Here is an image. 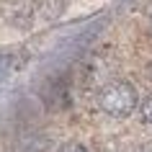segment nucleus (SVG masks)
<instances>
[{"mask_svg":"<svg viewBox=\"0 0 152 152\" xmlns=\"http://www.w3.org/2000/svg\"><path fill=\"white\" fill-rule=\"evenodd\" d=\"M98 103H101V108H103L106 113L121 119V116H129V113L137 108V90L132 88L126 80H113V83H108V85L101 90Z\"/></svg>","mask_w":152,"mask_h":152,"instance_id":"f257e3e1","label":"nucleus"},{"mask_svg":"<svg viewBox=\"0 0 152 152\" xmlns=\"http://www.w3.org/2000/svg\"><path fill=\"white\" fill-rule=\"evenodd\" d=\"M18 67V59L16 57H10V54H0V80L3 77H8L10 72Z\"/></svg>","mask_w":152,"mask_h":152,"instance_id":"f03ea898","label":"nucleus"},{"mask_svg":"<svg viewBox=\"0 0 152 152\" xmlns=\"http://www.w3.org/2000/svg\"><path fill=\"white\" fill-rule=\"evenodd\" d=\"M142 116H144V121H150V124H152V96L142 103Z\"/></svg>","mask_w":152,"mask_h":152,"instance_id":"7ed1b4c3","label":"nucleus"},{"mask_svg":"<svg viewBox=\"0 0 152 152\" xmlns=\"http://www.w3.org/2000/svg\"><path fill=\"white\" fill-rule=\"evenodd\" d=\"M59 152H88V150H85L83 144H64Z\"/></svg>","mask_w":152,"mask_h":152,"instance_id":"20e7f679","label":"nucleus"}]
</instances>
